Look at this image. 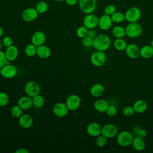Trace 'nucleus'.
<instances>
[{"label": "nucleus", "mask_w": 153, "mask_h": 153, "mask_svg": "<svg viewBox=\"0 0 153 153\" xmlns=\"http://www.w3.org/2000/svg\"><path fill=\"white\" fill-rule=\"evenodd\" d=\"M111 45V38L105 34L98 35L93 39V47L96 50L105 51L109 48Z\"/></svg>", "instance_id": "1"}, {"label": "nucleus", "mask_w": 153, "mask_h": 153, "mask_svg": "<svg viewBox=\"0 0 153 153\" xmlns=\"http://www.w3.org/2000/svg\"><path fill=\"white\" fill-rule=\"evenodd\" d=\"M134 139L133 133L128 130H123L117 135V143L123 147H127L131 145Z\"/></svg>", "instance_id": "2"}, {"label": "nucleus", "mask_w": 153, "mask_h": 153, "mask_svg": "<svg viewBox=\"0 0 153 153\" xmlns=\"http://www.w3.org/2000/svg\"><path fill=\"white\" fill-rule=\"evenodd\" d=\"M126 34L130 38H136L143 32V27L138 22L129 23L125 27Z\"/></svg>", "instance_id": "3"}, {"label": "nucleus", "mask_w": 153, "mask_h": 153, "mask_svg": "<svg viewBox=\"0 0 153 153\" xmlns=\"http://www.w3.org/2000/svg\"><path fill=\"white\" fill-rule=\"evenodd\" d=\"M141 15V11L138 7L136 6L130 7L127 10L124 14L125 20L128 23L137 22L140 19Z\"/></svg>", "instance_id": "4"}, {"label": "nucleus", "mask_w": 153, "mask_h": 153, "mask_svg": "<svg viewBox=\"0 0 153 153\" xmlns=\"http://www.w3.org/2000/svg\"><path fill=\"white\" fill-rule=\"evenodd\" d=\"M81 11L85 14L93 13L96 8V0H78Z\"/></svg>", "instance_id": "5"}, {"label": "nucleus", "mask_w": 153, "mask_h": 153, "mask_svg": "<svg viewBox=\"0 0 153 153\" xmlns=\"http://www.w3.org/2000/svg\"><path fill=\"white\" fill-rule=\"evenodd\" d=\"M106 61V56L104 51L96 50L90 56V62L96 67L103 66Z\"/></svg>", "instance_id": "6"}, {"label": "nucleus", "mask_w": 153, "mask_h": 153, "mask_svg": "<svg viewBox=\"0 0 153 153\" xmlns=\"http://www.w3.org/2000/svg\"><path fill=\"white\" fill-rule=\"evenodd\" d=\"M24 91L26 95L30 97H33L39 94L41 88L37 82L35 81H29L25 85Z\"/></svg>", "instance_id": "7"}, {"label": "nucleus", "mask_w": 153, "mask_h": 153, "mask_svg": "<svg viewBox=\"0 0 153 153\" xmlns=\"http://www.w3.org/2000/svg\"><path fill=\"white\" fill-rule=\"evenodd\" d=\"M17 74V68L10 63L6 64L0 69L1 75L6 79L13 78L16 76Z\"/></svg>", "instance_id": "8"}, {"label": "nucleus", "mask_w": 153, "mask_h": 153, "mask_svg": "<svg viewBox=\"0 0 153 153\" xmlns=\"http://www.w3.org/2000/svg\"><path fill=\"white\" fill-rule=\"evenodd\" d=\"M118 133L117 127L112 123H108L102 127L101 134L108 139H111L117 136Z\"/></svg>", "instance_id": "9"}, {"label": "nucleus", "mask_w": 153, "mask_h": 153, "mask_svg": "<svg viewBox=\"0 0 153 153\" xmlns=\"http://www.w3.org/2000/svg\"><path fill=\"white\" fill-rule=\"evenodd\" d=\"M65 103L66 104L69 111H74L79 108L81 103V100L78 95L73 94L69 95L67 97Z\"/></svg>", "instance_id": "10"}, {"label": "nucleus", "mask_w": 153, "mask_h": 153, "mask_svg": "<svg viewBox=\"0 0 153 153\" xmlns=\"http://www.w3.org/2000/svg\"><path fill=\"white\" fill-rule=\"evenodd\" d=\"M99 19V17L93 13L86 14L82 20L83 25L88 29H94L98 26Z\"/></svg>", "instance_id": "11"}, {"label": "nucleus", "mask_w": 153, "mask_h": 153, "mask_svg": "<svg viewBox=\"0 0 153 153\" xmlns=\"http://www.w3.org/2000/svg\"><path fill=\"white\" fill-rule=\"evenodd\" d=\"M69 111L66 104L63 102H58L56 103L53 108L54 114L59 118L66 117L68 115Z\"/></svg>", "instance_id": "12"}, {"label": "nucleus", "mask_w": 153, "mask_h": 153, "mask_svg": "<svg viewBox=\"0 0 153 153\" xmlns=\"http://www.w3.org/2000/svg\"><path fill=\"white\" fill-rule=\"evenodd\" d=\"M38 13L35 8L29 7L26 8L22 14V19L26 22L35 20L38 16Z\"/></svg>", "instance_id": "13"}, {"label": "nucleus", "mask_w": 153, "mask_h": 153, "mask_svg": "<svg viewBox=\"0 0 153 153\" xmlns=\"http://www.w3.org/2000/svg\"><path fill=\"white\" fill-rule=\"evenodd\" d=\"M113 22L110 16L103 14L99 17L98 26L102 30H108L112 26Z\"/></svg>", "instance_id": "14"}, {"label": "nucleus", "mask_w": 153, "mask_h": 153, "mask_svg": "<svg viewBox=\"0 0 153 153\" xmlns=\"http://www.w3.org/2000/svg\"><path fill=\"white\" fill-rule=\"evenodd\" d=\"M125 51L127 56L132 59H136L140 56V48L134 43L127 44Z\"/></svg>", "instance_id": "15"}, {"label": "nucleus", "mask_w": 153, "mask_h": 153, "mask_svg": "<svg viewBox=\"0 0 153 153\" xmlns=\"http://www.w3.org/2000/svg\"><path fill=\"white\" fill-rule=\"evenodd\" d=\"M87 134L91 137H97L101 134L102 126L97 123H90L86 128Z\"/></svg>", "instance_id": "16"}, {"label": "nucleus", "mask_w": 153, "mask_h": 153, "mask_svg": "<svg viewBox=\"0 0 153 153\" xmlns=\"http://www.w3.org/2000/svg\"><path fill=\"white\" fill-rule=\"evenodd\" d=\"M46 40L45 33L41 30L35 32L31 37V42L36 47L44 44Z\"/></svg>", "instance_id": "17"}, {"label": "nucleus", "mask_w": 153, "mask_h": 153, "mask_svg": "<svg viewBox=\"0 0 153 153\" xmlns=\"http://www.w3.org/2000/svg\"><path fill=\"white\" fill-rule=\"evenodd\" d=\"M33 123V120L31 115L28 114H22L19 118V124L20 126L24 129L30 128Z\"/></svg>", "instance_id": "18"}, {"label": "nucleus", "mask_w": 153, "mask_h": 153, "mask_svg": "<svg viewBox=\"0 0 153 153\" xmlns=\"http://www.w3.org/2000/svg\"><path fill=\"white\" fill-rule=\"evenodd\" d=\"M5 54L8 61L10 62L14 61L17 58L19 55L18 48L16 45L13 44L7 47L6 50L5 51Z\"/></svg>", "instance_id": "19"}, {"label": "nucleus", "mask_w": 153, "mask_h": 153, "mask_svg": "<svg viewBox=\"0 0 153 153\" xmlns=\"http://www.w3.org/2000/svg\"><path fill=\"white\" fill-rule=\"evenodd\" d=\"M17 105L23 110H27L33 106L32 97H30L27 95L22 96L19 99Z\"/></svg>", "instance_id": "20"}, {"label": "nucleus", "mask_w": 153, "mask_h": 153, "mask_svg": "<svg viewBox=\"0 0 153 153\" xmlns=\"http://www.w3.org/2000/svg\"><path fill=\"white\" fill-rule=\"evenodd\" d=\"M51 51L50 48L44 44L37 47L36 55L41 59H47L51 56Z\"/></svg>", "instance_id": "21"}, {"label": "nucleus", "mask_w": 153, "mask_h": 153, "mask_svg": "<svg viewBox=\"0 0 153 153\" xmlns=\"http://www.w3.org/2000/svg\"><path fill=\"white\" fill-rule=\"evenodd\" d=\"M90 92L93 97L98 98L103 94L105 92V87L100 83H96L91 87Z\"/></svg>", "instance_id": "22"}, {"label": "nucleus", "mask_w": 153, "mask_h": 153, "mask_svg": "<svg viewBox=\"0 0 153 153\" xmlns=\"http://www.w3.org/2000/svg\"><path fill=\"white\" fill-rule=\"evenodd\" d=\"M109 103L108 101L103 99H98L94 103V109L100 113L106 112L107 108L109 106Z\"/></svg>", "instance_id": "23"}, {"label": "nucleus", "mask_w": 153, "mask_h": 153, "mask_svg": "<svg viewBox=\"0 0 153 153\" xmlns=\"http://www.w3.org/2000/svg\"><path fill=\"white\" fill-rule=\"evenodd\" d=\"M133 107L136 113L142 114L147 110L148 105L145 100L143 99H139L134 102Z\"/></svg>", "instance_id": "24"}, {"label": "nucleus", "mask_w": 153, "mask_h": 153, "mask_svg": "<svg viewBox=\"0 0 153 153\" xmlns=\"http://www.w3.org/2000/svg\"><path fill=\"white\" fill-rule=\"evenodd\" d=\"M131 145L136 151H142L145 148L146 143L143 137L136 136L133 140Z\"/></svg>", "instance_id": "25"}, {"label": "nucleus", "mask_w": 153, "mask_h": 153, "mask_svg": "<svg viewBox=\"0 0 153 153\" xmlns=\"http://www.w3.org/2000/svg\"><path fill=\"white\" fill-rule=\"evenodd\" d=\"M140 56L145 59L153 57V48L150 45H145L140 48Z\"/></svg>", "instance_id": "26"}, {"label": "nucleus", "mask_w": 153, "mask_h": 153, "mask_svg": "<svg viewBox=\"0 0 153 153\" xmlns=\"http://www.w3.org/2000/svg\"><path fill=\"white\" fill-rule=\"evenodd\" d=\"M112 33L115 38H123L126 35L125 28L119 25L112 28Z\"/></svg>", "instance_id": "27"}, {"label": "nucleus", "mask_w": 153, "mask_h": 153, "mask_svg": "<svg viewBox=\"0 0 153 153\" xmlns=\"http://www.w3.org/2000/svg\"><path fill=\"white\" fill-rule=\"evenodd\" d=\"M114 47L118 51H124L127 45V42L123 38H116L113 42Z\"/></svg>", "instance_id": "28"}, {"label": "nucleus", "mask_w": 153, "mask_h": 153, "mask_svg": "<svg viewBox=\"0 0 153 153\" xmlns=\"http://www.w3.org/2000/svg\"><path fill=\"white\" fill-rule=\"evenodd\" d=\"M33 106L36 108H41L44 106L45 104V99L44 97L39 94L32 97Z\"/></svg>", "instance_id": "29"}, {"label": "nucleus", "mask_w": 153, "mask_h": 153, "mask_svg": "<svg viewBox=\"0 0 153 153\" xmlns=\"http://www.w3.org/2000/svg\"><path fill=\"white\" fill-rule=\"evenodd\" d=\"M36 48L37 47L33 44H29L25 48V53L28 57H33L36 54Z\"/></svg>", "instance_id": "30"}, {"label": "nucleus", "mask_w": 153, "mask_h": 153, "mask_svg": "<svg viewBox=\"0 0 153 153\" xmlns=\"http://www.w3.org/2000/svg\"><path fill=\"white\" fill-rule=\"evenodd\" d=\"M111 17L113 23H120L125 20L124 14H123L122 12H120V11H116Z\"/></svg>", "instance_id": "31"}, {"label": "nucleus", "mask_w": 153, "mask_h": 153, "mask_svg": "<svg viewBox=\"0 0 153 153\" xmlns=\"http://www.w3.org/2000/svg\"><path fill=\"white\" fill-rule=\"evenodd\" d=\"M35 8L39 14H44L48 10V5L45 1H39L36 4Z\"/></svg>", "instance_id": "32"}, {"label": "nucleus", "mask_w": 153, "mask_h": 153, "mask_svg": "<svg viewBox=\"0 0 153 153\" xmlns=\"http://www.w3.org/2000/svg\"><path fill=\"white\" fill-rule=\"evenodd\" d=\"M11 115L14 118H19L23 114V109L17 105H14L10 109Z\"/></svg>", "instance_id": "33"}, {"label": "nucleus", "mask_w": 153, "mask_h": 153, "mask_svg": "<svg viewBox=\"0 0 153 153\" xmlns=\"http://www.w3.org/2000/svg\"><path fill=\"white\" fill-rule=\"evenodd\" d=\"M88 29L85 26H81L78 27L76 30V34L79 38H83L88 35Z\"/></svg>", "instance_id": "34"}, {"label": "nucleus", "mask_w": 153, "mask_h": 153, "mask_svg": "<svg viewBox=\"0 0 153 153\" xmlns=\"http://www.w3.org/2000/svg\"><path fill=\"white\" fill-rule=\"evenodd\" d=\"M9 96L7 93L4 91H0V107H4L9 103Z\"/></svg>", "instance_id": "35"}, {"label": "nucleus", "mask_w": 153, "mask_h": 153, "mask_svg": "<svg viewBox=\"0 0 153 153\" xmlns=\"http://www.w3.org/2000/svg\"><path fill=\"white\" fill-rule=\"evenodd\" d=\"M108 143V138L102 134H100L98 136L96 140V143L99 147H103Z\"/></svg>", "instance_id": "36"}, {"label": "nucleus", "mask_w": 153, "mask_h": 153, "mask_svg": "<svg viewBox=\"0 0 153 153\" xmlns=\"http://www.w3.org/2000/svg\"><path fill=\"white\" fill-rule=\"evenodd\" d=\"M134 110L133 106H126L123 109V114L125 117H130L134 114Z\"/></svg>", "instance_id": "37"}, {"label": "nucleus", "mask_w": 153, "mask_h": 153, "mask_svg": "<svg viewBox=\"0 0 153 153\" xmlns=\"http://www.w3.org/2000/svg\"><path fill=\"white\" fill-rule=\"evenodd\" d=\"M106 113L108 116L110 117H113L115 116L117 114V108L115 105H109L106 111Z\"/></svg>", "instance_id": "38"}, {"label": "nucleus", "mask_w": 153, "mask_h": 153, "mask_svg": "<svg viewBox=\"0 0 153 153\" xmlns=\"http://www.w3.org/2000/svg\"><path fill=\"white\" fill-rule=\"evenodd\" d=\"M116 11V7L114 5L109 4L105 7L104 10V14L111 16Z\"/></svg>", "instance_id": "39"}, {"label": "nucleus", "mask_w": 153, "mask_h": 153, "mask_svg": "<svg viewBox=\"0 0 153 153\" xmlns=\"http://www.w3.org/2000/svg\"><path fill=\"white\" fill-rule=\"evenodd\" d=\"M93 38L87 35L85 37L82 38V44L85 47H92L93 44Z\"/></svg>", "instance_id": "40"}, {"label": "nucleus", "mask_w": 153, "mask_h": 153, "mask_svg": "<svg viewBox=\"0 0 153 153\" xmlns=\"http://www.w3.org/2000/svg\"><path fill=\"white\" fill-rule=\"evenodd\" d=\"M9 63H10V61L7 60L5 52L0 50V69L6 64Z\"/></svg>", "instance_id": "41"}, {"label": "nucleus", "mask_w": 153, "mask_h": 153, "mask_svg": "<svg viewBox=\"0 0 153 153\" xmlns=\"http://www.w3.org/2000/svg\"><path fill=\"white\" fill-rule=\"evenodd\" d=\"M2 45L5 47H8L13 45V39L10 36H5L2 39Z\"/></svg>", "instance_id": "42"}, {"label": "nucleus", "mask_w": 153, "mask_h": 153, "mask_svg": "<svg viewBox=\"0 0 153 153\" xmlns=\"http://www.w3.org/2000/svg\"><path fill=\"white\" fill-rule=\"evenodd\" d=\"M146 135H147V131L145 128H143L142 127H140V128L138 130L136 134V136H139L143 138L145 137Z\"/></svg>", "instance_id": "43"}, {"label": "nucleus", "mask_w": 153, "mask_h": 153, "mask_svg": "<svg viewBox=\"0 0 153 153\" xmlns=\"http://www.w3.org/2000/svg\"><path fill=\"white\" fill-rule=\"evenodd\" d=\"M97 32L94 29H88V36H89L90 37L92 38H94L96 36H97Z\"/></svg>", "instance_id": "44"}, {"label": "nucleus", "mask_w": 153, "mask_h": 153, "mask_svg": "<svg viewBox=\"0 0 153 153\" xmlns=\"http://www.w3.org/2000/svg\"><path fill=\"white\" fill-rule=\"evenodd\" d=\"M15 152L16 153H29V151L25 148H19L18 149H17L15 151Z\"/></svg>", "instance_id": "45"}, {"label": "nucleus", "mask_w": 153, "mask_h": 153, "mask_svg": "<svg viewBox=\"0 0 153 153\" xmlns=\"http://www.w3.org/2000/svg\"><path fill=\"white\" fill-rule=\"evenodd\" d=\"M65 1L66 3L70 6L75 5L78 2V0H65Z\"/></svg>", "instance_id": "46"}, {"label": "nucleus", "mask_w": 153, "mask_h": 153, "mask_svg": "<svg viewBox=\"0 0 153 153\" xmlns=\"http://www.w3.org/2000/svg\"><path fill=\"white\" fill-rule=\"evenodd\" d=\"M3 34H4V30H3L2 27H1L0 26V38L2 36Z\"/></svg>", "instance_id": "47"}, {"label": "nucleus", "mask_w": 153, "mask_h": 153, "mask_svg": "<svg viewBox=\"0 0 153 153\" xmlns=\"http://www.w3.org/2000/svg\"><path fill=\"white\" fill-rule=\"evenodd\" d=\"M2 42H1V41L0 40V50H1V48H2Z\"/></svg>", "instance_id": "48"}, {"label": "nucleus", "mask_w": 153, "mask_h": 153, "mask_svg": "<svg viewBox=\"0 0 153 153\" xmlns=\"http://www.w3.org/2000/svg\"><path fill=\"white\" fill-rule=\"evenodd\" d=\"M150 45L153 48V39H152V41H151V44H150Z\"/></svg>", "instance_id": "49"}, {"label": "nucleus", "mask_w": 153, "mask_h": 153, "mask_svg": "<svg viewBox=\"0 0 153 153\" xmlns=\"http://www.w3.org/2000/svg\"><path fill=\"white\" fill-rule=\"evenodd\" d=\"M55 1H57V2H62V1H63L65 0H54Z\"/></svg>", "instance_id": "50"}]
</instances>
